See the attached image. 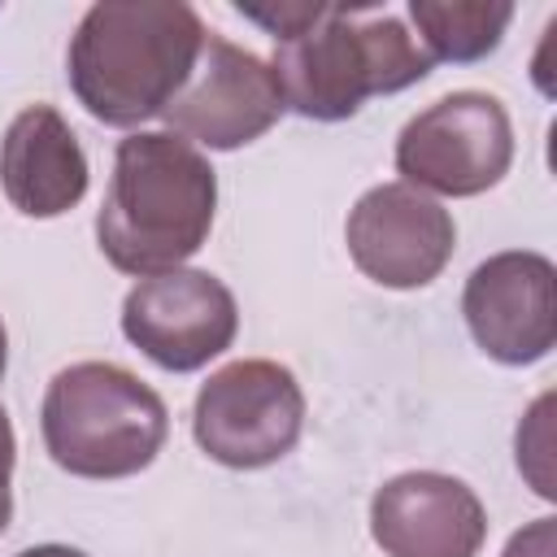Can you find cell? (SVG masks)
<instances>
[{
  "mask_svg": "<svg viewBox=\"0 0 557 557\" xmlns=\"http://www.w3.org/2000/svg\"><path fill=\"white\" fill-rule=\"evenodd\" d=\"M209 30L178 0H100L91 4L65 52L74 100L104 126H139L161 117L191 78Z\"/></svg>",
  "mask_w": 557,
  "mask_h": 557,
  "instance_id": "cell-1",
  "label": "cell"
},
{
  "mask_svg": "<svg viewBox=\"0 0 557 557\" xmlns=\"http://www.w3.org/2000/svg\"><path fill=\"white\" fill-rule=\"evenodd\" d=\"M213 209L218 174L209 157L170 131H135L113 152L96 244L113 270L152 278L200 252L213 231Z\"/></svg>",
  "mask_w": 557,
  "mask_h": 557,
  "instance_id": "cell-2",
  "label": "cell"
},
{
  "mask_svg": "<svg viewBox=\"0 0 557 557\" xmlns=\"http://www.w3.org/2000/svg\"><path fill=\"white\" fill-rule=\"evenodd\" d=\"M431 57L409 26L379 9L326 4L322 22L274 48V83L283 109L309 122H344L370 96H392L431 74Z\"/></svg>",
  "mask_w": 557,
  "mask_h": 557,
  "instance_id": "cell-3",
  "label": "cell"
},
{
  "mask_svg": "<svg viewBox=\"0 0 557 557\" xmlns=\"http://www.w3.org/2000/svg\"><path fill=\"white\" fill-rule=\"evenodd\" d=\"M39 431L48 457L78 479H131L165 444V400L126 366L74 361L52 374Z\"/></svg>",
  "mask_w": 557,
  "mask_h": 557,
  "instance_id": "cell-4",
  "label": "cell"
},
{
  "mask_svg": "<svg viewBox=\"0 0 557 557\" xmlns=\"http://www.w3.org/2000/svg\"><path fill=\"white\" fill-rule=\"evenodd\" d=\"M305 426L296 374L265 357H244L209 374L196 392L191 435L218 466L261 470L287 457Z\"/></svg>",
  "mask_w": 557,
  "mask_h": 557,
  "instance_id": "cell-5",
  "label": "cell"
},
{
  "mask_svg": "<svg viewBox=\"0 0 557 557\" xmlns=\"http://www.w3.org/2000/svg\"><path fill=\"white\" fill-rule=\"evenodd\" d=\"M513 165V122L487 91H448L396 135V170L435 196H479Z\"/></svg>",
  "mask_w": 557,
  "mask_h": 557,
  "instance_id": "cell-6",
  "label": "cell"
},
{
  "mask_svg": "<svg viewBox=\"0 0 557 557\" xmlns=\"http://www.w3.org/2000/svg\"><path fill=\"white\" fill-rule=\"evenodd\" d=\"M239 309L209 270H165L139 278L122 300V335L161 370L191 374L235 344Z\"/></svg>",
  "mask_w": 557,
  "mask_h": 557,
  "instance_id": "cell-7",
  "label": "cell"
},
{
  "mask_svg": "<svg viewBox=\"0 0 557 557\" xmlns=\"http://www.w3.org/2000/svg\"><path fill=\"white\" fill-rule=\"evenodd\" d=\"M161 117L170 135L231 152L261 139L283 117V91L274 83V70L257 52L222 35H209L191 78Z\"/></svg>",
  "mask_w": 557,
  "mask_h": 557,
  "instance_id": "cell-8",
  "label": "cell"
},
{
  "mask_svg": "<svg viewBox=\"0 0 557 557\" xmlns=\"http://www.w3.org/2000/svg\"><path fill=\"white\" fill-rule=\"evenodd\" d=\"M344 239L366 278L392 292H413L440 278L453 261L457 222L435 196L409 183H379L352 205Z\"/></svg>",
  "mask_w": 557,
  "mask_h": 557,
  "instance_id": "cell-9",
  "label": "cell"
},
{
  "mask_svg": "<svg viewBox=\"0 0 557 557\" xmlns=\"http://www.w3.org/2000/svg\"><path fill=\"white\" fill-rule=\"evenodd\" d=\"M474 344L500 366H531L557 344V270L544 252L509 248L479 261L461 292Z\"/></svg>",
  "mask_w": 557,
  "mask_h": 557,
  "instance_id": "cell-10",
  "label": "cell"
},
{
  "mask_svg": "<svg viewBox=\"0 0 557 557\" xmlns=\"http://www.w3.org/2000/svg\"><path fill=\"white\" fill-rule=\"evenodd\" d=\"M370 535L387 557H479L487 509L461 479L409 470L374 492Z\"/></svg>",
  "mask_w": 557,
  "mask_h": 557,
  "instance_id": "cell-11",
  "label": "cell"
},
{
  "mask_svg": "<svg viewBox=\"0 0 557 557\" xmlns=\"http://www.w3.org/2000/svg\"><path fill=\"white\" fill-rule=\"evenodd\" d=\"M87 152L52 104L22 109L0 139V187L26 218H61L87 196Z\"/></svg>",
  "mask_w": 557,
  "mask_h": 557,
  "instance_id": "cell-12",
  "label": "cell"
},
{
  "mask_svg": "<svg viewBox=\"0 0 557 557\" xmlns=\"http://www.w3.org/2000/svg\"><path fill=\"white\" fill-rule=\"evenodd\" d=\"M409 17L431 61L474 65L500 48L513 22V4L505 0H409Z\"/></svg>",
  "mask_w": 557,
  "mask_h": 557,
  "instance_id": "cell-13",
  "label": "cell"
},
{
  "mask_svg": "<svg viewBox=\"0 0 557 557\" xmlns=\"http://www.w3.org/2000/svg\"><path fill=\"white\" fill-rule=\"evenodd\" d=\"M548 409H553V396H540L535 405H531V413L522 418V426H518V470L531 479V487L544 496V500H553L557 496V487H553V470H548V461H553V435H548Z\"/></svg>",
  "mask_w": 557,
  "mask_h": 557,
  "instance_id": "cell-14",
  "label": "cell"
},
{
  "mask_svg": "<svg viewBox=\"0 0 557 557\" xmlns=\"http://www.w3.org/2000/svg\"><path fill=\"white\" fill-rule=\"evenodd\" d=\"M235 13L248 17V22H257L278 44V39H296L309 26H318L322 13H326V4H235Z\"/></svg>",
  "mask_w": 557,
  "mask_h": 557,
  "instance_id": "cell-15",
  "label": "cell"
},
{
  "mask_svg": "<svg viewBox=\"0 0 557 557\" xmlns=\"http://www.w3.org/2000/svg\"><path fill=\"white\" fill-rule=\"evenodd\" d=\"M500 557H557V522L553 518H535L522 531L509 535Z\"/></svg>",
  "mask_w": 557,
  "mask_h": 557,
  "instance_id": "cell-16",
  "label": "cell"
},
{
  "mask_svg": "<svg viewBox=\"0 0 557 557\" xmlns=\"http://www.w3.org/2000/svg\"><path fill=\"white\" fill-rule=\"evenodd\" d=\"M13 461H17V440H13V422H9V413L0 405V492H9Z\"/></svg>",
  "mask_w": 557,
  "mask_h": 557,
  "instance_id": "cell-17",
  "label": "cell"
},
{
  "mask_svg": "<svg viewBox=\"0 0 557 557\" xmlns=\"http://www.w3.org/2000/svg\"><path fill=\"white\" fill-rule=\"evenodd\" d=\"M17 557H87V553H78L70 544H35V548H22Z\"/></svg>",
  "mask_w": 557,
  "mask_h": 557,
  "instance_id": "cell-18",
  "label": "cell"
},
{
  "mask_svg": "<svg viewBox=\"0 0 557 557\" xmlns=\"http://www.w3.org/2000/svg\"><path fill=\"white\" fill-rule=\"evenodd\" d=\"M9 518H13V492H0V535H4Z\"/></svg>",
  "mask_w": 557,
  "mask_h": 557,
  "instance_id": "cell-19",
  "label": "cell"
},
{
  "mask_svg": "<svg viewBox=\"0 0 557 557\" xmlns=\"http://www.w3.org/2000/svg\"><path fill=\"white\" fill-rule=\"evenodd\" d=\"M4 366H9V335H4V322H0V379H4Z\"/></svg>",
  "mask_w": 557,
  "mask_h": 557,
  "instance_id": "cell-20",
  "label": "cell"
}]
</instances>
